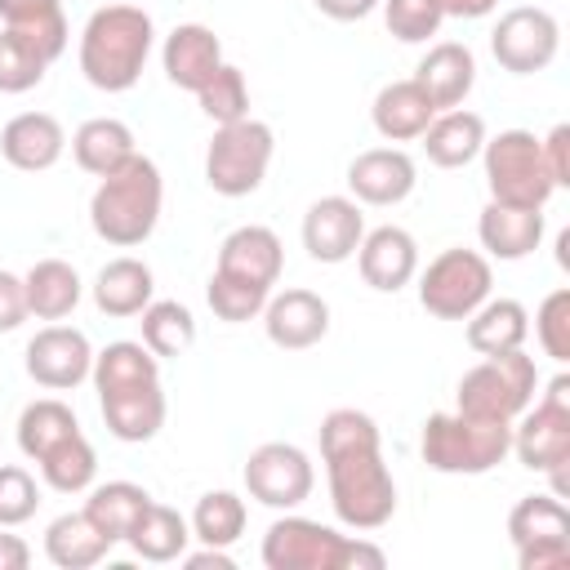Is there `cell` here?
Instances as JSON below:
<instances>
[{"label": "cell", "mask_w": 570, "mask_h": 570, "mask_svg": "<svg viewBox=\"0 0 570 570\" xmlns=\"http://www.w3.org/2000/svg\"><path fill=\"white\" fill-rule=\"evenodd\" d=\"M383 4V22L401 45H423L441 31V9L432 0H379Z\"/></svg>", "instance_id": "obj_43"}, {"label": "cell", "mask_w": 570, "mask_h": 570, "mask_svg": "<svg viewBox=\"0 0 570 570\" xmlns=\"http://www.w3.org/2000/svg\"><path fill=\"white\" fill-rule=\"evenodd\" d=\"M356 267H361V281H365L370 289L396 294V289H405V285L414 281V272H419V245H414V236H410L405 227L383 223V227H374V232L361 236V245H356Z\"/></svg>", "instance_id": "obj_17"}, {"label": "cell", "mask_w": 570, "mask_h": 570, "mask_svg": "<svg viewBox=\"0 0 570 570\" xmlns=\"http://www.w3.org/2000/svg\"><path fill=\"white\" fill-rule=\"evenodd\" d=\"M272 151H276V134L263 120L245 116V120L218 125L214 138H209V151H205V183L218 196H232V200L249 196V191L263 187Z\"/></svg>", "instance_id": "obj_9"}, {"label": "cell", "mask_w": 570, "mask_h": 570, "mask_svg": "<svg viewBox=\"0 0 570 570\" xmlns=\"http://www.w3.org/2000/svg\"><path fill=\"white\" fill-rule=\"evenodd\" d=\"M214 272H223L232 281H245V285H258V289H272L281 281V272H285V245H281V236L272 227L245 223V227L223 236Z\"/></svg>", "instance_id": "obj_15"}, {"label": "cell", "mask_w": 570, "mask_h": 570, "mask_svg": "<svg viewBox=\"0 0 570 570\" xmlns=\"http://www.w3.org/2000/svg\"><path fill=\"white\" fill-rule=\"evenodd\" d=\"M530 472H548L557 494L566 490V463H570V374H557L539 405L521 410L512 419V450Z\"/></svg>", "instance_id": "obj_7"}, {"label": "cell", "mask_w": 570, "mask_h": 570, "mask_svg": "<svg viewBox=\"0 0 570 570\" xmlns=\"http://www.w3.org/2000/svg\"><path fill=\"white\" fill-rule=\"evenodd\" d=\"M312 485H316L312 459H307L298 445H289V441H267V445H258V450L245 459V490H249V499H258L263 508L289 512V508L307 503Z\"/></svg>", "instance_id": "obj_12"}, {"label": "cell", "mask_w": 570, "mask_h": 570, "mask_svg": "<svg viewBox=\"0 0 570 570\" xmlns=\"http://www.w3.org/2000/svg\"><path fill=\"white\" fill-rule=\"evenodd\" d=\"M125 543L134 548V557L165 566V561H178V557L187 552V543H191V525H187V517H183L178 508L151 499L147 512L138 517V525L129 530Z\"/></svg>", "instance_id": "obj_31"}, {"label": "cell", "mask_w": 570, "mask_h": 570, "mask_svg": "<svg viewBox=\"0 0 570 570\" xmlns=\"http://www.w3.org/2000/svg\"><path fill=\"white\" fill-rule=\"evenodd\" d=\"M67 129L49 111H22L0 129V156L22 174H45L62 160Z\"/></svg>", "instance_id": "obj_19"}, {"label": "cell", "mask_w": 570, "mask_h": 570, "mask_svg": "<svg viewBox=\"0 0 570 570\" xmlns=\"http://www.w3.org/2000/svg\"><path fill=\"white\" fill-rule=\"evenodd\" d=\"M414 80L432 98L436 111H450V107H459L472 94V85H476V58H472L468 45L441 40V45H432L423 53V62L414 67Z\"/></svg>", "instance_id": "obj_21"}, {"label": "cell", "mask_w": 570, "mask_h": 570, "mask_svg": "<svg viewBox=\"0 0 570 570\" xmlns=\"http://www.w3.org/2000/svg\"><path fill=\"white\" fill-rule=\"evenodd\" d=\"M45 71H49V58L22 31L0 27V94H27L45 80Z\"/></svg>", "instance_id": "obj_40"}, {"label": "cell", "mask_w": 570, "mask_h": 570, "mask_svg": "<svg viewBox=\"0 0 570 570\" xmlns=\"http://www.w3.org/2000/svg\"><path fill=\"white\" fill-rule=\"evenodd\" d=\"M530 338V312L517 298H485L472 316H468V347L476 356H494V352H512L525 347Z\"/></svg>", "instance_id": "obj_29"}, {"label": "cell", "mask_w": 570, "mask_h": 570, "mask_svg": "<svg viewBox=\"0 0 570 570\" xmlns=\"http://www.w3.org/2000/svg\"><path fill=\"white\" fill-rule=\"evenodd\" d=\"M22 289H27V312H31L36 321H62V316L76 312L85 285H80V276H76L71 263H62V258H40V263H31V272L22 276Z\"/></svg>", "instance_id": "obj_30"}, {"label": "cell", "mask_w": 570, "mask_h": 570, "mask_svg": "<svg viewBox=\"0 0 570 570\" xmlns=\"http://www.w3.org/2000/svg\"><path fill=\"white\" fill-rule=\"evenodd\" d=\"M196 102L200 111L214 120V125H232V120H245L249 116V85L240 76V67L223 62L200 89H196Z\"/></svg>", "instance_id": "obj_41"}, {"label": "cell", "mask_w": 570, "mask_h": 570, "mask_svg": "<svg viewBox=\"0 0 570 570\" xmlns=\"http://www.w3.org/2000/svg\"><path fill=\"white\" fill-rule=\"evenodd\" d=\"M27 316H31V312H27V289H22V276L0 272V334L18 330Z\"/></svg>", "instance_id": "obj_48"}, {"label": "cell", "mask_w": 570, "mask_h": 570, "mask_svg": "<svg viewBox=\"0 0 570 570\" xmlns=\"http://www.w3.org/2000/svg\"><path fill=\"white\" fill-rule=\"evenodd\" d=\"M151 494L134 481H107V485H89V499H85V517L94 521V530L116 548L129 539V530L138 525V517L147 512Z\"/></svg>", "instance_id": "obj_28"}, {"label": "cell", "mask_w": 570, "mask_h": 570, "mask_svg": "<svg viewBox=\"0 0 570 570\" xmlns=\"http://www.w3.org/2000/svg\"><path fill=\"white\" fill-rule=\"evenodd\" d=\"M414 183H419L414 160L401 147H370L347 165V187L356 205H379V209L401 205L414 191Z\"/></svg>", "instance_id": "obj_16"}, {"label": "cell", "mask_w": 570, "mask_h": 570, "mask_svg": "<svg viewBox=\"0 0 570 570\" xmlns=\"http://www.w3.org/2000/svg\"><path fill=\"white\" fill-rule=\"evenodd\" d=\"M423 138V151L432 165L441 169H463L481 156L485 147V120L476 111H463V107H450V111H436L432 125L419 134Z\"/></svg>", "instance_id": "obj_25"}, {"label": "cell", "mask_w": 570, "mask_h": 570, "mask_svg": "<svg viewBox=\"0 0 570 570\" xmlns=\"http://www.w3.org/2000/svg\"><path fill=\"white\" fill-rule=\"evenodd\" d=\"M102 423L116 441L142 445L165 428V392L160 379L156 383H138V387H120V392H102Z\"/></svg>", "instance_id": "obj_22"}, {"label": "cell", "mask_w": 570, "mask_h": 570, "mask_svg": "<svg viewBox=\"0 0 570 570\" xmlns=\"http://www.w3.org/2000/svg\"><path fill=\"white\" fill-rule=\"evenodd\" d=\"M245 499L232 494V490H209L196 499V512H191V539L200 543H214V548H232L240 534H245Z\"/></svg>", "instance_id": "obj_39"}, {"label": "cell", "mask_w": 570, "mask_h": 570, "mask_svg": "<svg viewBox=\"0 0 570 570\" xmlns=\"http://www.w3.org/2000/svg\"><path fill=\"white\" fill-rule=\"evenodd\" d=\"M557 49H561V27H557V18H552L548 9H539V4H517V9H508V13L494 22V31H490V53H494V62H499L503 71H512V76H534V71H543V67L557 58Z\"/></svg>", "instance_id": "obj_11"}, {"label": "cell", "mask_w": 570, "mask_h": 570, "mask_svg": "<svg viewBox=\"0 0 570 570\" xmlns=\"http://www.w3.org/2000/svg\"><path fill=\"white\" fill-rule=\"evenodd\" d=\"M321 463L330 481V508L352 530H379L396 512V481L383 463L379 423L365 410L338 405L321 419Z\"/></svg>", "instance_id": "obj_1"}, {"label": "cell", "mask_w": 570, "mask_h": 570, "mask_svg": "<svg viewBox=\"0 0 570 570\" xmlns=\"http://www.w3.org/2000/svg\"><path fill=\"white\" fill-rule=\"evenodd\" d=\"M160 200H165V183H160L156 160L134 151L120 169L98 178L94 200H89V223H94L98 240H107L116 249H134L156 232Z\"/></svg>", "instance_id": "obj_3"}, {"label": "cell", "mask_w": 570, "mask_h": 570, "mask_svg": "<svg viewBox=\"0 0 570 570\" xmlns=\"http://www.w3.org/2000/svg\"><path fill=\"white\" fill-rule=\"evenodd\" d=\"M205 298H209V307H214V316H218V321L240 325V321L263 316V307H267L272 289H258V285H245V281H232V276L214 272V276H209V285H205Z\"/></svg>", "instance_id": "obj_42"}, {"label": "cell", "mask_w": 570, "mask_h": 570, "mask_svg": "<svg viewBox=\"0 0 570 570\" xmlns=\"http://www.w3.org/2000/svg\"><path fill=\"white\" fill-rule=\"evenodd\" d=\"M156 27L151 13L120 0V4H102L89 13L85 31H80V71L94 89L102 94H125L138 85L147 53H151Z\"/></svg>", "instance_id": "obj_2"}, {"label": "cell", "mask_w": 570, "mask_h": 570, "mask_svg": "<svg viewBox=\"0 0 570 570\" xmlns=\"http://www.w3.org/2000/svg\"><path fill=\"white\" fill-rule=\"evenodd\" d=\"M316 9L325 18H334V22H361V18H370L379 9V0H316Z\"/></svg>", "instance_id": "obj_49"}, {"label": "cell", "mask_w": 570, "mask_h": 570, "mask_svg": "<svg viewBox=\"0 0 570 570\" xmlns=\"http://www.w3.org/2000/svg\"><path fill=\"white\" fill-rule=\"evenodd\" d=\"M365 236V214L352 196H321L303 214V249L316 263H347Z\"/></svg>", "instance_id": "obj_14"}, {"label": "cell", "mask_w": 570, "mask_h": 570, "mask_svg": "<svg viewBox=\"0 0 570 570\" xmlns=\"http://www.w3.org/2000/svg\"><path fill=\"white\" fill-rule=\"evenodd\" d=\"M80 423H76V414H71V405H62L58 396H40V401H31L22 414H18V450L36 463L49 445H58L62 436H71Z\"/></svg>", "instance_id": "obj_38"}, {"label": "cell", "mask_w": 570, "mask_h": 570, "mask_svg": "<svg viewBox=\"0 0 570 570\" xmlns=\"http://www.w3.org/2000/svg\"><path fill=\"white\" fill-rule=\"evenodd\" d=\"M508 539L512 548L539 543V539H570V512L557 494H525L508 512Z\"/></svg>", "instance_id": "obj_37"}, {"label": "cell", "mask_w": 570, "mask_h": 570, "mask_svg": "<svg viewBox=\"0 0 570 570\" xmlns=\"http://www.w3.org/2000/svg\"><path fill=\"white\" fill-rule=\"evenodd\" d=\"M40 508V485L27 468L4 463L0 468V530H13L22 521H31Z\"/></svg>", "instance_id": "obj_44"}, {"label": "cell", "mask_w": 570, "mask_h": 570, "mask_svg": "<svg viewBox=\"0 0 570 570\" xmlns=\"http://www.w3.org/2000/svg\"><path fill=\"white\" fill-rule=\"evenodd\" d=\"M534 387H539L534 356H525L521 347L494 352V356H481V365H472L459 379L454 410L468 419H481V423H512L534 401Z\"/></svg>", "instance_id": "obj_6"}, {"label": "cell", "mask_w": 570, "mask_h": 570, "mask_svg": "<svg viewBox=\"0 0 570 570\" xmlns=\"http://www.w3.org/2000/svg\"><path fill=\"white\" fill-rule=\"evenodd\" d=\"M263 330L276 347L285 352H303V347H316L325 334H330V303L312 289H285V294H272L267 307H263Z\"/></svg>", "instance_id": "obj_18"}, {"label": "cell", "mask_w": 570, "mask_h": 570, "mask_svg": "<svg viewBox=\"0 0 570 570\" xmlns=\"http://www.w3.org/2000/svg\"><path fill=\"white\" fill-rule=\"evenodd\" d=\"M512 450V423H481L468 414H428L419 454L432 472L445 476H481L499 468Z\"/></svg>", "instance_id": "obj_5"}, {"label": "cell", "mask_w": 570, "mask_h": 570, "mask_svg": "<svg viewBox=\"0 0 570 570\" xmlns=\"http://www.w3.org/2000/svg\"><path fill=\"white\" fill-rule=\"evenodd\" d=\"M432 4L441 9V18H468V22L499 9V0H432Z\"/></svg>", "instance_id": "obj_50"}, {"label": "cell", "mask_w": 570, "mask_h": 570, "mask_svg": "<svg viewBox=\"0 0 570 570\" xmlns=\"http://www.w3.org/2000/svg\"><path fill=\"white\" fill-rule=\"evenodd\" d=\"M490 285H494L490 258L476 254V249L454 245V249H441L423 267V276H419V303L436 321H468L490 298Z\"/></svg>", "instance_id": "obj_10"}, {"label": "cell", "mask_w": 570, "mask_h": 570, "mask_svg": "<svg viewBox=\"0 0 570 570\" xmlns=\"http://www.w3.org/2000/svg\"><path fill=\"white\" fill-rule=\"evenodd\" d=\"M566 561H570V539H539V543L517 548V566L521 570H557Z\"/></svg>", "instance_id": "obj_47"}, {"label": "cell", "mask_w": 570, "mask_h": 570, "mask_svg": "<svg viewBox=\"0 0 570 570\" xmlns=\"http://www.w3.org/2000/svg\"><path fill=\"white\" fill-rule=\"evenodd\" d=\"M27 374L49 387V392H71L89 379L94 370V347L85 338V330L76 325H45L31 343H27V356H22Z\"/></svg>", "instance_id": "obj_13"}, {"label": "cell", "mask_w": 570, "mask_h": 570, "mask_svg": "<svg viewBox=\"0 0 570 570\" xmlns=\"http://www.w3.org/2000/svg\"><path fill=\"white\" fill-rule=\"evenodd\" d=\"M183 561L191 566V570H236V561H232V552L227 548H214V543H200V552H183Z\"/></svg>", "instance_id": "obj_51"}, {"label": "cell", "mask_w": 570, "mask_h": 570, "mask_svg": "<svg viewBox=\"0 0 570 570\" xmlns=\"http://www.w3.org/2000/svg\"><path fill=\"white\" fill-rule=\"evenodd\" d=\"M432 116H436V107H432V98L419 89L414 76L383 85V89L374 94V107H370V120H374V129H379L387 142H414V138L432 125Z\"/></svg>", "instance_id": "obj_24"}, {"label": "cell", "mask_w": 570, "mask_h": 570, "mask_svg": "<svg viewBox=\"0 0 570 570\" xmlns=\"http://www.w3.org/2000/svg\"><path fill=\"white\" fill-rule=\"evenodd\" d=\"M383 548L347 539L312 517H281L263 534L267 570H383Z\"/></svg>", "instance_id": "obj_4"}, {"label": "cell", "mask_w": 570, "mask_h": 570, "mask_svg": "<svg viewBox=\"0 0 570 570\" xmlns=\"http://www.w3.org/2000/svg\"><path fill=\"white\" fill-rule=\"evenodd\" d=\"M36 463H40L45 485L58 490V494H80V490H89L94 476H98V454H94V445L85 441L80 428H76L71 436H62L58 445H49Z\"/></svg>", "instance_id": "obj_35"}, {"label": "cell", "mask_w": 570, "mask_h": 570, "mask_svg": "<svg viewBox=\"0 0 570 570\" xmlns=\"http://www.w3.org/2000/svg\"><path fill=\"white\" fill-rule=\"evenodd\" d=\"M481 160H485L490 200H499V205L543 209L552 200V191H557V183L548 178L539 138L530 129H503L499 138H485Z\"/></svg>", "instance_id": "obj_8"}, {"label": "cell", "mask_w": 570, "mask_h": 570, "mask_svg": "<svg viewBox=\"0 0 570 570\" xmlns=\"http://www.w3.org/2000/svg\"><path fill=\"white\" fill-rule=\"evenodd\" d=\"M151 294H156L151 267H147L142 258H129V254L111 258V263L94 276V303H98L102 316H116V321L138 316V312L151 303Z\"/></svg>", "instance_id": "obj_26"}, {"label": "cell", "mask_w": 570, "mask_h": 570, "mask_svg": "<svg viewBox=\"0 0 570 570\" xmlns=\"http://www.w3.org/2000/svg\"><path fill=\"white\" fill-rule=\"evenodd\" d=\"M160 62H165V76L169 85L196 94L218 67H223V40L200 27V22H183L165 36V49H160Z\"/></svg>", "instance_id": "obj_20"}, {"label": "cell", "mask_w": 570, "mask_h": 570, "mask_svg": "<svg viewBox=\"0 0 570 570\" xmlns=\"http://www.w3.org/2000/svg\"><path fill=\"white\" fill-rule=\"evenodd\" d=\"M102 4H120V0H102Z\"/></svg>", "instance_id": "obj_53"}, {"label": "cell", "mask_w": 570, "mask_h": 570, "mask_svg": "<svg viewBox=\"0 0 570 570\" xmlns=\"http://www.w3.org/2000/svg\"><path fill=\"white\" fill-rule=\"evenodd\" d=\"M89 379H94L98 396L102 392H120V387H138V383H156L160 379V356H151L134 338H116L102 352H94Z\"/></svg>", "instance_id": "obj_34"}, {"label": "cell", "mask_w": 570, "mask_h": 570, "mask_svg": "<svg viewBox=\"0 0 570 570\" xmlns=\"http://www.w3.org/2000/svg\"><path fill=\"white\" fill-rule=\"evenodd\" d=\"M534 334H539V347L566 365L570 361V289H552L539 312H534Z\"/></svg>", "instance_id": "obj_45"}, {"label": "cell", "mask_w": 570, "mask_h": 570, "mask_svg": "<svg viewBox=\"0 0 570 570\" xmlns=\"http://www.w3.org/2000/svg\"><path fill=\"white\" fill-rule=\"evenodd\" d=\"M111 552V543L94 530V521L85 512H62L49 521L45 530V557L58 570H89Z\"/></svg>", "instance_id": "obj_32"}, {"label": "cell", "mask_w": 570, "mask_h": 570, "mask_svg": "<svg viewBox=\"0 0 570 570\" xmlns=\"http://www.w3.org/2000/svg\"><path fill=\"white\" fill-rule=\"evenodd\" d=\"M134 151H138V147H134V129H129L125 120H116V116H94V120H85V125L71 134V156H76V165H80L85 174H94V178H107V174L120 169Z\"/></svg>", "instance_id": "obj_27"}, {"label": "cell", "mask_w": 570, "mask_h": 570, "mask_svg": "<svg viewBox=\"0 0 570 570\" xmlns=\"http://www.w3.org/2000/svg\"><path fill=\"white\" fill-rule=\"evenodd\" d=\"M31 548L18 534H0V570H27Z\"/></svg>", "instance_id": "obj_52"}, {"label": "cell", "mask_w": 570, "mask_h": 570, "mask_svg": "<svg viewBox=\"0 0 570 570\" xmlns=\"http://www.w3.org/2000/svg\"><path fill=\"white\" fill-rule=\"evenodd\" d=\"M539 151H543L548 178L557 187H570V125H557L548 138H539Z\"/></svg>", "instance_id": "obj_46"}, {"label": "cell", "mask_w": 570, "mask_h": 570, "mask_svg": "<svg viewBox=\"0 0 570 570\" xmlns=\"http://www.w3.org/2000/svg\"><path fill=\"white\" fill-rule=\"evenodd\" d=\"M142 347L151 356H183L196 343V316L178 298H151L142 312Z\"/></svg>", "instance_id": "obj_36"}, {"label": "cell", "mask_w": 570, "mask_h": 570, "mask_svg": "<svg viewBox=\"0 0 570 570\" xmlns=\"http://www.w3.org/2000/svg\"><path fill=\"white\" fill-rule=\"evenodd\" d=\"M0 22L9 31H22L49 62L67 49V13L62 0H0Z\"/></svg>", "instance_id": "obj_33"}, {"label": "cell", "mask_w": 570, "mask_h": 570, "mask_svg": "<svg viewBox=\"0 0 570 570\" xmlns=\"http://www.w3.org/2000/svg\"><path fill=\"white\" fill-rule=\"evenodd\" d=\"M476 236H481V249L490 258L517 263V258L539 249V240H543V209H521V205L490 200L481 209V218H476Z\"/></svg>", "instance_id": "obj_23"}]
</instances>
